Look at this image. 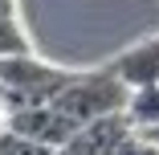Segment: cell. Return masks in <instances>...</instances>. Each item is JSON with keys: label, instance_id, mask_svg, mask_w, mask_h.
<instances>
[{"label": "cell", "instance_id": "obj_1", "mask_svg": "<svg viewBox=\"0 0 159 155\" xmlns=\"http://www.w3.org/2000/svg\"><path fill=\"white\" fill-rule=\"evenodd\" d=\"M126 102H131V86L114 74V66H102L94 74H74V82L53 98V106L78 127H86L102 114L126 110Z\"/></svg>", "mask_w": 159, "mask_h": 155}, {"label": "cell", "instance_id": "obj_2", "mask_svg": "<svg viewBox=\"0 0 159 155\" xmlns=\"http://www.w3.org/2000/svg\"><path fill=\"white\" fill-rule=\"evenodd\" d=\"M70 82H74V70H57V66H49V61H41L33 53L0 61V98L8 102V110L53 102Z\"/></svg>", "mask_w": 159, "mask_h": 155}, {"label": "cell", "instance_id": "obj_3", "mask_svg": "<svg viewBox=\"0 0 159 155\" xmlns=\"http://www.w3.org/2000/svg\"><path fill=\"white\" fill-rule=\"evenodd\" d=\"M139 127L131 122V114L126 110H114V114H102V118H94L86 122V127H78V135L61 147V151H70V155H118V147L131 139Z\"/></svg>", "mask_w": 159, "mask_h": 155}, {"label": "cell", "instance_id": "obj_4", "mask_svg": "<svg viewBox=\"0 0 159 155\" xmlns=\"http://www.w3.org/2000/svg\"><path fill=\"white\" fill-rule=\"evenodd\" d=\"M8 127L20 131V135H29V139H41V143H49V147H57V151L78 135V122H70L53 102H37V106H16V110H8Z\"/></svg>", "mask_w": 159, "mask_h": 155}, {"label": "cell", "instance_id": "obj_5", "mask_svg": "<svg viewBox=\"0 0 159 155\" xmlns=\"http://www.w3.org/2000/svg\"><path fill=\"white\" fill-rule=\"evenodd\" d=\"M110 66H114V74L131 86V90L155 86L159 82V37H147V41L131 45L126 53H118Z\"/></svg>", "mask_w": 159, "mask_h": 155}, {"label": "cell", "instance_id": "obj_6", "mask_svg": "<svg viewBox=\"0 0 159 155\" xmlns=\"http://www.w3.org/2000/svg\"><path fill=\"white\" fill-rule=\"evenodd\" d=\"M126 114H131V122H135L139 131L159 127V82H155V86H143V90H131Z\"/></svg>", "mask_w": 159, "mask_h": 155}, {"label": "cell", "instance_id": "obj_7", "mask_svg": "<svg viewBox=\"0 0 159 155\" xmlns=\"http://www.w3.org/2000/svg\"><path fill=\"white\" fill-rule=\"evenodd\" d=\"M0 155H57V147H49L41 139H29L12 127H0Z\"/></svg>", "mask_w": 159, "mask_h": 155}, {"label": "cell", "instance_id": "obj_8", "mask_svg": "<svg viewBox=\"0 0 159 155\" xmlns=\"http://www.w3.org/2000/svg\"><path fill=\"white\" fill-rule=\"evenodd\" d=\"M20 53H33L29 33L20 29L16 16H0V61H4V57H20Z\"/></svg>", "mask_w": 159, "mask_h": 155}, {"label": "cell", "instance_id": "obj_9", "mask_svg": "<svg viewBox=\"0 0 159 155\" xmlns=\"http://www.w3.org/2000/svg\"><path fill=\"white\" fill-rule=\"evenodd\" d=\"M118 155H159V143H155V139H147L143 131H135L131 139L118 147Z\"/></svg>", "mask_w": 159, "mask_h": 155}, {"label": "cell", "instance_id": "obj_10", "mask_svg": "<svg viewBox=\"0 0 159 155\" xmlns=\"http://www.w3.org/2000/svg\"><path fill=\"white\" fill-rule=\"evenodd\" d=\"M0 16H16V0H0Z\"/></svg>", "mask_w": 159, "mask_h": 155}, {"label": "cell", "instance_id": "obj_11", "mask_svg": "<svg viewBox=\"0 0 159 155\" xmlns=\"http://www.w3.org/2000/svg\"><path fill=\"white\" fill-rule=\"evenodd\" d=\"M143 135H147V139H155V143H159V127H151V131H143Z\"/></svg>", "mask_w": 159, "mask_h": 155}, {"label": "cell", "instance_id": "obj_12", "mask_svg": "<svg viewBox=\"0 0 159 155\" xmlns=\"http://www.w3.org/2000/svg\"><path fill=\"white\" fill-rule=\"evenodd\" d=\"M57 155H70V151H57Z\"/></svg>", "mask_w": 159, "mask_h": 155}]
</instances>
